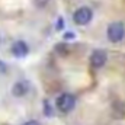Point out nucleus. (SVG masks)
Segmentation results:
<instances>
[{"label": "nucleus", "mask_w": 125, "mask_h": 125, "mask_svg": "<svg viewBox=\"0 0 125 125\" xmlns=\"http://www.w3.org/2000/svg\"><path fill=\"white\" fill-rule=\"evenodd\" d=\"M106 35H108V39L111 42H119V41H122L124 35H125V25L122 22H119V21L109 23Z\"/></svg>", "instance_id": "1"}, {"label": "nucleus", "mask_w": 125, "mask_h": 125, "mask_svg": "<svg viewBox=\"0 0 125 125\" xmlns=\"http://www.w3.org/2000/svg\"><path fill=\"white\" fill-rule=\"evenodd\" d=\"M57 109L62 114H68L76 106V97L71 93H61L57 97Z\"/></svg>", "instance_id": "2"}, {"label": "nucleus", "mask_w": 125, "mask_h": 125, "mask_svg": "<svg viewBox=\"0 0 125 125\" xmlns=\"http://www.w3.org/2000/svg\"><path fill=\"white\" fill-rule=\"evenodd\" d=\"M92 18H93V12H92V9L87 7V6H82V7H79V9L73 13V22H74L76 25H79V26L87 25V23L92 21Z\"/></svg>", "instance_id": "3"}, {"label": "nucleus", "mask_w": 125, "mask_h": 125, "mask_svg": "<svg viewBox=\"0 0 125 125\" xmlns=\"http://www.w3.org/2000/svg\"><path fill=\"white\" fill-rule=\"evenodd\" d=\"M89 61L93 68H102L108 61V54L105 50H94L89 58Z\"/></svg>", "instance_id": "4"}, {"label": "nucleus", "mask_w": 125, "mask_h": 125, "mask_svg": "<svg viewBox=\"0 0 125 125\" xmlns=\"http://www.w3.org/2000/svg\"><path fill=\"white\" fill-rule=\"evenodd\" d=\"M10 51H12V54H13L16 58H23V57L28 55V52H29V47H28V44H26L25 41L19 39V41H15V42H13Z\"/></svg>", "instance_id": "5"}, {"label": "nucleus", "mask_w": 125, "mask_h": 125, "mask_svg": "<svg viewBox=\"0 0 125 125\" xmlns=\"http://www.w3.org/2000/svg\"><path fill=\"white\" fill-rule=\"evenodd\" d=\"M28 92H29V83L26 80H19L12 87V93L16 97H23Z\"/></svg>", "instance_id": "6"}, {"label": "nucleus", "mask_w": 125, "mask_h": 125, "mask_svg": "<svg viewBox=\"0 0 125 125\" xmlns=\"http://www.w3.org/2000/svg\"><path fill=\"white\" fill-rule=\"evenodd\" d=\"M44 114H45V116H52L54 115L52 108L50 106V102L48 100H44Z\"/></svg>", "instance_id": "7"}, {"label": "nucleus", "mask_w": 125, "mask_h": 125, "mask_svg": "<svg viewBox=\"0 0 125 125\" xmlns=\"http://www.w3.org/2000/svg\"><path fill=\"white\" fill-rule=\"evenodd\" d=\"M33 3H35V6H36V7L44 9V7H47V4L50 3V0H33Z\"/></svg>", "instance_id": "8"}, {"label": "nucleus", "mask_w": 125, "mask_h": 125, "mask_svg": "<svg viewBox=\"0 0 125 125\" xmlns=\"http://www.w3.org/2000/svg\"><path fill=\"white\" fill-rule=\"evenodd\" d=\"M6 73H7V65H6V62H3L0 60V76L6 74Z\"/></svg>", "instance_id": "9"}, {"label": "nucleus", "mask_w": 125, "mask_h": 125, "mask_svg": "<svg viewBox=\"0 0 125 125\" xmlns=\"http://www.w3.org/2000/svg\"><path fill=\"white\" fill-rule=\"evenodd\" d=\"M74 38V33L73 32H65L64 33V39H73Z\"/></svg>", "instance_id": "10"}, {"label": "nucleus", "mask_w": 125, "mask_h": 125, "mask_svg": "<svg viewBox=\"0 0 125 125\" xmlns=\"http://www.w3.org/2000/svg\"><path fill=\"white\" fill-rule=\"evenodd\" d=\"M23 125H41V124L38 121H35V119H31V121H26Z\"/></svg>", "instance_id": "11"}, {"label": "nucleus", "mask_w": 125, "mask_h": 125, "mask_svg": "<svg viewBox=\"0 0 125 125\" xmlns=\"http://www.w3.org/2000/svg\"><path fill=\"white\" fill-rule=\"evenodd\" d=\"M57 29H62V19L58 21V26H57Z\"/></svg>", "instance_id": "12"}]
</instances>
